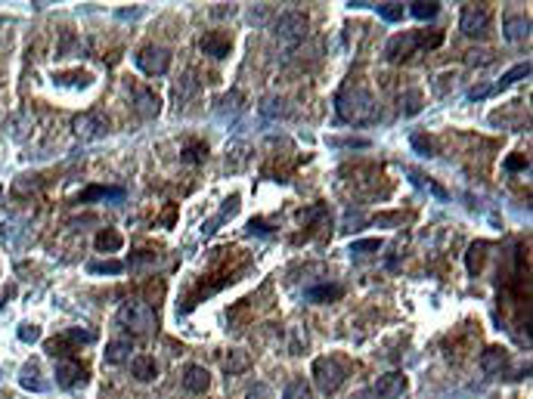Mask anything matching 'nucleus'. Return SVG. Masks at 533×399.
Returning <instances> with one entry per match:
<instances>
[{
  "label": "nucleus",
  "instance_id": "nucleus-1",
  "mask_svg": "<svg viewBox=\"0 0 533 399\" xmlns=\"http://www.w3.org/2000/svg\"><path fill=\"white\" fill-rule=\"evenodd\" d=\"M335 108H338V118H341L344 124H353V127L378 121V106H375V96H372L369 90H344L341 96L335 99Z\"/></svg>",
  "mask_w": 533,
  "mask_h": 399
},
{
  "label": "nucleus",
  "instance_id": "nucleus-2",
  "mask_svg": "<svg viewBox=\"0 0 533 399\" xmlns=\"http://www.w3.org/2000/svg\"><path fill=\"white\" fill-rule=\"evenodd\" d=\"M118 322L128 331H133V335H149L155 328V310L143 300H128L118 310Z\"/></svg>",
  "mask_w": 533,
  "mask_h": 399
},
{
  "label": "nucleus",
  "instance_id": "nucleus-3",
  "mask_svg": "<svg viewBox=\"0 0 533 399\" xmlns=\"http://www.w3.org/2000/svg\"><path fill=\"white\" fill-rule=\"evenodd\" d=\"M273 35H276V40H279L282 47L301 44V40L307 38V16H304V13H295V10L282 13V16L276 19V25H273Z\"/></svg>",
  "mask_w": 533,
  "mask_h": 399
},
{
  "label": "nucleus",
  "instance_id": "nucleus-4",
  "mask_svg": "<svg viewBox=\"0 0 533 399\" xmlns=\"http://www.w3.org/2000/svg\"><path fill=\"white\" fill-rule=\"evenodd\" d=\"M313 384L326 396L335 393V390L344 384V369L335 359H317L313 362Z\"/></svg>",
  "mask_w": 533,
  "mask_h": 399
},
{
  "label": "nucleus",
  "instance_id": "nucleus-5",
  "mask_svg": "<svg viewBox=\"0 0 533 399\" xmlns=\"http://www.w3.org/2000/svg\"><path fill=\"white\" fill-rule=\"evenodd\" d=\"M137 69L149 78H162L171 69V53L165 47H143L137 53Z\"/></svg>",
  "mask_w": 533,
  "mask_h": 399
},
{
  "label": "nucleus",
  "instance_id": "nucleus-6",
  "mask_svg": "<svg viewBox=\"0 0 533 399\" xmlns=\"http://www.w3.org/2000/svg\"><path fill=\"white\" fill-rule=\"evenodd\" d=\"M72 130H75V137H78V140L93 142V140H103V137H106V133H109V124H106L99 115L84 112V115H78V118L72 121Z\"/></svg>",
  "mask_w": 533,
  "mask_h": 399
},
{
  "label": "nucleus",
  "instance_id": "nucleus-7",
  "mask_svg": "<svg viewBox=\"0 0 533 399\" xmlns=\"http://www.w3.org/2000/svg\"><path fill=\"white\" fill-rule=\"evenodd\" d=\"M459 28L465 38H484L487 28H490V13L487 6H465L462 10V19H459Z\"/></svg>",
  "mask_w": 533,
  "mask_h": 399
},
{
  "label": "nucleus",
  "instance_id": "nucleus-8",
  "mask_svg": "<svg viewBox=\"0 0 533 399\" xmlns=\"http://www.w3.org/2000/svg\"><path fill=\"white\" fill-rule=\"evenodd\" d=\"M372 393L378 399H400L406 393V375L403 371H388L375 381V387H372Z\"/></svg>",
  "mask_w": 533,
  "mask_h": 399
},
{
  "label": "nucleus",
  "instance_id": "nucleus-9",
  "mask_svg": "<svg viewBox=\"0 0 533 399\" xmlns=\"http://www.w3.org/2000/svg\"><path fill=\"white\" fill-rule=\"evenodd\" d=\"M416 50H419V35L416 31H406V35H397L394 40H388L385 56L391 59V62H400V59H410Z\"/></svg>",
  "mask_w": 533,
  "mask_h": 399
},
{
  "label": "nucleus",
  "instance_id": "nucleus-10",
  "mask_svg": "<svg viewBox=\"0 0 533 399\" xmlns=\"http://www.w3.org/2000/svg\"><path fill=\"white\" fill-rule=\"evenodd\" d=\"M202 53L211 56V59H226L233 50V38L226 35V31H211V35L202 38Z\"/></svg>",
  "mask_w": 533,
  "mask_h": 399
},
{
  "label": "nucleus",
  "instance_id": "nucleus-11",
  "mask_svg": "<svg viewBox=\"0 0 533 399\" xmlns=\"http://www.w3.org/2000/svg\"><path fill=\"white\" fill-rule=\"evenodd\" d=\"M56 384L62 390H72V387L84 384V369L72 359H59L56 362Z\"/></svg>",
  "mask_w": 533,
  "mask_h": 399
},
{
  "label": "nucleus",
  "instance_id": "nucleus-12",
  "mask_svg": "<svg viewBox=\"0 0 533 399\" xmlns=\"http://www.w3.org/2000/svg\"><path fill=\"white\" fill-rule=\"evenodd\" d=\"M480 369H484V375H502L509 369V353L502 347H487L480 353Z\"/></svg>",
  "mask_w": 533,
  "mask_h": 399
},
{
  "label": "nucleus",
  "instance_id": "nucleus-13",
  "mask_svg": "<svg viewBox=\"0 0 533 399\" xmlns=\"http://www.w3.org/2000/svg\"><path fill=\"white\" fill-rule=\"evenodd\" d=\"M183 387L189 390V393H205L211 387V375L205 365H186L183 369Z\"/></svg>",
  "mask_w": 533,
  "mask_h": 399
},
{
  "label": "nucleus",
  "instance_id": "nucleus-14",
  "mask_svg": "<svg viewBox=\"0 0 533 399\" xmlns=\"http://www.w3.org/2000/svg\"><path fill=\"white\" fill-rule=\"evenodd\" d=\"M124 189L121 186H90L78 195V205H90V201H121Z\"/></svg>",
  "mask_w": 533,
  "mask_h": 399
},
{
  "label": "nucleus",
  "instance_id": "nucleus-15",
  "mask_svg": "<svg viewBox=\"0 0 533 399\" xmlns=\"http://www.w3.org/2000/svg\"><path fill=\"white\" fill-rule=\"evenodd\" d=\"M133 103H137L140 118H155L158 112H162V103H158V96L149 87H140L137 93H133Z\"/></svg>",
  "mask_w": 533,
  "mask_h": 399
},
{
  "label": "nucleus",
  "instance_id": "nucleus-16",
  "mask_svg": "<svg viewBox=\"0 0 533 399\" xmlns=\"http://www.w3.org/2000/svg\"><path fill=\"white\" fill-rule=\"evenodd\" d=\"M341 294H344L341 285H313V288L304 291V300H310V303H329V300H338Z\"/></svg>",
  "mask_w": 533,
  "mask_h": 399
},
{
  "label": "nucleus",
  "instance_id": "nucleus-17",
  "mask_svg": "<svg viewBox=\"0 0 533 399\" xmlns=\"http://www.w3.org/2000/svg\"><path fill=\"white\" fill-rule=\"evenodd\" d=\"M19 384H22L25 390H31V393H47V381H40V371H38V365H35V362L22 365V371H19Z\"/></svg>",
  "mask_w": 533,
  "mask_h": 399
},
{
  "label": "nucleus",
  "instance_id": "nucleus-18",
  "mask_svg": "<svg viewBox=\"0 0 533 399\" xmlns=\"http://www.w3.org/2000/svg\"><path fill=\"white\" fill-rule=\"evenodd\" d=\"M131 371H133V378L143 381V384H149V381H155L158 378V365L152 356H137V359L131 362Z\"/></svg>",
  "mask_w": 533,
  "mask_h": 399
},
{
  "label": "nucleus",
  "instance_id": "nucleus-19",
  "mask_svg": "<svg viewBox=\"0 0 533 399\" xmlns=\"http://www.w3.org/2000/svg\"><path fill=\"white\" fill-rule=\"evenodd\" d=\"M505 40H512V44H518L530 35V22L524 19V16H505Z\"/></svg>",
  "mask_w": 533,
  "mask_h": 399
},
{
  "label": "nucleus",
  "instance_id": "nucleus-20",
  "mask_svg": "<svg viewBox=\"0 0 533 399\" xmlns=\"http://www.w3.org/2000/svg\"><path fill=\"white\" fill-rule=\"evenodd\" d=\"M131 353H133V344H131V341H112V344H106V362H109V365L128 362Z\"/></svg>",
  "mask_w": 533,
  "mask_h": 399
},
{
  "label": "nucleus",
  "instance_id": "nucleus-21",
  "mask_svg": "<svg viewBox=\"0 0 533 399\" xmlns=\"http://www.w3.org/2000/svg\"><path fill=\"white\" fill-rule=\"evenodd\" d=\"M248 365H251L248 353H245V350H230V356L224 359V371H226V375H242V371H248Z\"/></svg>",
  "mask_w": 533,
  "mask_h": 399
},
{
  "label": "nucleus",
  "instance_id": "nucleus-22",
  "mask_svg": "<svg viewBox=\"0 0 533 399\" xmlns=\"http://www.w3.org/2000/svg\"><path fill=\"white\" fill-rule=\"evenodd\" d=\"M121 245H124V239L115 232V229H103V232H97V251L115 254V251H121Z\"/></svg>",
  "mask_w": 533,
  "mask_h": 399
},
{
  "label": "nucleus",
  "instance_id": "nucleus-23",
  "mask_svg": "<svg viewBox=\"0 0 533 399\" xmlns=\"http://www.w3.org/2000/svg\"><path fill=\"white\" fill-rule=\"evenodd\" d=\"M236 210H239V195H233V198H226V201H224V210H221V214H217L214 220H211V223H205V229H202V235H211L217 226L224 223L226 217H233Z\"/></svg>",
  "mask_w": 533,
  "mask_h": 399
},
{
  "label": "nucleus",
  "instance_id": "nucleus-24",
  "mask_svg": "<svg viewBox=\"0 0 533 399\" xmlns=\"http://www.w3.org/2000/svg\"><path fill=\"white\" fill-rule=\"evenodd\" d=\"M524 78H530V62H521V65H515V69H509L502 78H499V84L493 90H505V87H512V84H518Z\"/></svg>",
  "mask_w": 533,
  "mask_h": 399
},
{
  "label": "nucleus",
  "instance_id": "nucleus-25",
  "mask_svg": "<svg viewBox=\"0 0 533 399\" xmlns=\"http://www.w3.org/2000/svg\"><path fill=\"white\" fill-rule=\"evenodd\" d=\"M406 176H410V180L412 183H416L419 186V189H428L431 195H434V198H446V189H444V186H437L434 180H431V176H425V174H419V171H406Z\"/></svg>",
  "mask_w": 533,
  "mask_h": 399
},
{
  "label": "nucleus",
  "instance_id": "nucleus-26",
  "mask_svg": "<svg viewBox=\"0 0 533 399\" xmlns=\"http://www.w3.org/2000/svg\"><path fill=\"white\" fill-rule=\"evenodd\" d=\"M196 90H199L196 78H192V74H186V78L174 87V103H177V106H186V103L192 99V93H196Z\"/></svg>",
  "mask_w": 533,
  "mask_h": 399
},
{
  "label": "nucleus",
  "instance_id": "nucleus-27",
  "mask_svg": "<svg viewBox=\"0 0 533 399\" xmlns=\"http://www.w3.org/2000/svg\"><path fill=\"white\" fill-rule=\"evenodd\" d=\"M400 112L406 118H412V115L422 112V93L419 90H406L403 93V96H400Z\"/></svg>",
  "mask_w": 533,
  "mask_h": 399
},
{
  "label": "nucleus",
  "instance_id": "nucleus-28",
  "mask_svg": "<svg viewBox=\"0 0 533 399\" xmlns=\"http://www.w3.org/2000/svg\"><path fill=\"white\" fill-rule=\"evenodd\" d=\"M410 13L416 16L419 22H428V19H434V16L441 13V4H425V0H416V4H410Z\"/></svg>",
  "mask_w": 533,
  "mask_h": 399
},
{
  "label": "nucleus",
  "instance_id": "nucleus-29",
  "mask_svg": "<svg viewBox=\"0 0 533 399\" xmlns=\"http://www.w3.org/2000/svg\"><path fill=\"white\" fill-rule=\"evenodd\" d=\"M484 251H487V245L484 242H475L468 248V257H465V266H468V273L475 276L478 269H480V263H484Z\"/></svg>",
  "mask_w": 533,
  "mask_h": 399
},
{
  "label": "nucleus",
  "instance_id": "nucleus-30",
  "mask_svg": "<svg viewBox=\"0 0 533 399\" xmlns=\"http://www.w3.org/2000/svg\"><path fill=\"white\" fill-rule=\"evenodd\" d=\"M282 399H313V393H310V384L304 378H295L289 387H285V393H282Z\"/></svg>",
  "mask_w": 533,
  "mask_h": 399
},
{
  "label": "nucleus",
  "instance_id": "nucleus-31",
  "mask_svg": "<svg viewBox=\"0 0 533 399\" xmlns=\"http://www.w3.org/2000/svg\"><path fill=\"white\" fill-rule=\"evenodd\" d=\"M245 152H248V146H242V142H233L226 149V171H239L245 164Z\"/></svg>",
  "mask_w": 533,
  "mask_h": 399
},
{
  "label": "nucleus",
  "instance_id": "nucleus-32",
  "mask_svg": "<svg viewBox=\"0 0 533 399\" xmlns=\"http://www.w3.org/2000/svg\"><path fill=\"white\" fill-rule=\"evenodd\" d=\"M87 269L93 276H118V273H124V263L121 260H103V263H90Z\"/></svg>",
  "mask_w": 533,
  "mask_h": 399
},
{
  "label": "nucleus",
  "instance_id": "nucleus-33",
  "mask_svg": "<svg viewBox=\"0 0 533 399\" xmlns=\"http://www.w3.org/2000/svg\"><path fill=\"white\" fill-rule=\"evenodd\" d=\"M205 155H208V146H205V142H189V146L183 149V161H186V164H202V161H205Z\"/></svg>",
  "mask_w": 533,
  "mask_h": 399
},
{
  "label": "nucleus",
  "instance_id": "nucleus-34",
  "mask_svg": "<svg viewBox=\"0 0 533 399\" xmlns=\"http://www.w3.org/2000/svg\"><path fill=\"white\" fill-rule=\"evenodd\" d=\"M375 13L385 22H400L403 19V4H375Z\"/></svg>",
  "mask_w": 533,
  "mask_h": 399
},
{
  "label": "nucleus",
  "instance_id": "nucleus-35",
  "mask_svg": "<svg viewBox=\"0 0 533 399\" xmlns=\"http://www.w3.org/2000/svg\"><path fill=\"white\" fill-rule=\"evenodd\" d=\"M419 35V50H431V47H441L444 44V31H416Z\"/></svg>",
  "mask_w": 533,
  "mask_h": 399
},
{
  "label": "nucleus",
  "instance_id": "nucleus-36",
  "mask_svg": "<svg viewBox=\"0 0 533 399\" xmlns=\"http://www.w3.org/2000/svg\"><path fill=\"white\" fill-rule=\"evenodd\" d=\"M372 251H382V239H360L351 245V254H372Z\"/></svg>",
  "mask_w": 533,
  "mask_h": 399
},
{
  "label": "nucleus",
  "instance_id": "nucleus-37",
  "mask_svg": "<svg viewBox=\"0 0 533 399\" xmlns=\"http://www.w3.org/2000/svg\"><path fill=\"white\" fill-rule=\"evenodd\" d=\"M62 341H69V344H93L97 341V335H93V331H81V328H72V331H65L62 335Z\"/></svg>",
  "mask_w": 533,
  "mask_h": 399
},
{
  "label": "nucleus",
  "instance_id": "nucleus-38",
  "mask_svg": "<svg viewBox=\"0 0 533 399\" xmlns=\"http://www.w3.org/2000/svg\"><path fill=\"white\" fill-rule=\"evenodd\" d=\"M412 149H416L419 152V155H425V158H431V155H434V146H431V140H425V137H422V133H412Z\"/></svg>",
  "mask_w": 533,
  "mask_h": 399
},
{
  "label": "nucleus",
  "instance_id": "nucleus-39",
  "mask_svg": "<svg viewBox=\"0 0 533 399\" xmlns=\"http://www.w3.org/2000/svg\"><path fill=\"white\" fill-rule=\"evenodd\" d=\"M19 341H22V344H35V341H40V328H38V325H28V322H25V325H19Z\"/></svg>",
  "mask_w": 533,
  "mask_h": 399
},
{
  "label": "nucleus",
  "instance_id": "nucleus-40",
  "mask_svg": "<svg viewBox=\"0 0 533 399\" xmlns=\"http://www.w3.org/2000/svg\"><path fill=\"white\" fill-rule=\"evenodd\" d=\"M323 214H326V208H323V205H313V208H307V210H301L298 220H301V223H313V220L323 217Z\"/></svg>",
  "mask_w": 533,
  "mask_h": 399
},
{
  "label": "nucleus",
  "instance_id": "nucleus-41",
  "mask_svg": "<svg viewBox=\"0 0 533 399\" xmlns=\"http://www.w3.org/2000/svg\"><path fill=\"white\" fill-rule=\"evenodd\" d=\"M493 87H490V84H480V87H471L468 90V99H471V103H475V99H487V96H493Z\"/></svg>",
  "mask_w": 533,
  "mask_h": 399
},
{
  "label": "nucleus",
  "instance_id": "nucleus-42",
  "mask_svg": "<svg viewBox=\"0 0 533 399\" xmlns=\"http://www.w3.org/2000/svg\"><path fill=\"white\" fill-rule=\"evenodd\" d=\"M248 399H273V390H270L267 384H255L248 390Z\"/></svg>",
  "mask_w": 533,
  "mask_h": 399
},
{
  "label": "nucleus",
  "instance_id": "nucleus-43",
  "mask_svg": "<svg viewBox=\"0 0 533 399\" xmlns=\"http://www.w3.org/2000/svg\"><path fill=\"white\" fill-rule=\"evenodd\" d=\"M332 146H348V149H366L369 140H332Z\"/></svg>",
  "mask_w": 533,
  "mask_h": 399
},
{
  "label": "nucleus",
  "instance_id": "nucleus-44",
  "mask_svg": "<svg viewBox=\"0 0 533 399\" xmlns=\"http://www.w3.org/2000/svg\"><path fill=\"white\" fill-rule=\"evenodd\" d=\"M524 167H527V158H521V155H512L505 161V171H524Z\"/></svg>",
  "mask_w": 533,
  "mask_h": 399
},
{
  "label": "nucleus",
  "instance_id": "nucleus-45",
  "mask_svg": "<svg viewBox=\"0 0 533 399\" xmlns=\"http://www.w3.org/2000/svg\"><path fill=\"white\" fill-rule=\"evenodd\" d=\"M255 232H260V235H264V232H270L264 220H251V223H248V235H255Z\"/></svg>",
  "mask_w": 533,
  "mask_h": 399
},
{
  "label": "nucleus",
  "instance_id": "nucleus-46",
  "mask_svg": "<svg viewBox=\"0 0 533 399\" xmlns=\"http://www.w3.org/2000/svg\"><path fill=\"white\" fill-rule=\"evenodd\" d=\"M264 19H267V6H264V4H260V6H258V10H251V22H258V25H260V22H264Z\"/></svg>",
  "mask_w": 533,
  "mask_h": 399
},
{
  "label": "nucleus",
  "instance_id": "nucleus-47",
  "mask_svg": "<svg viewBox=\"0 0 533 399\" xmlns=\"http://www.w3.org/2000/svg\"><path fill=\"white\" fill-rule=\"evenodd\" d=\"M369 396H372V393H363V396H360V399H369Z\"/></svg>",
  "mask_w": 533,
  "mask_h": 399
},
{
  "label": "nucleus",
  "instance_id": "nucleus-48",
  "mask_svg": "<svg viewBox=\"0 0 533 399\" xmlns=\"http://www.w3.org/2000/svg\"><path fill=\"white\" fill-rule=\"evenodd\" d=\"M0 307H4V294H0Z\"/></svg>",
  "mask_w": 533,
  "mask_h": 399
}]
</instances>
